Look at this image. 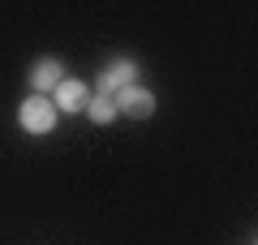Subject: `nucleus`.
<instances>
[{
    "instance_id": "nucleus-1",
    "label": "nucleus",
    "mask_w": 258,
    "mask_h": 245,
    "mask_svg": "<svg viewBox=\"0 0 258 245\" xmlns=\"http://www.w3.org/2000/svg\"><path fill=\"white\" fill-rule=\"evenodd\" d=\"M18 120H22V129L35 134V138H39V134H52V129H56V108H52L47 95H30V99H22Z\"/></svg>"
},
{
    "instance_id": "nucleus-2",
    "label": "nucleus",
    "mask_w": 258,
    "mask_h": 245,
    "mask_svg": "<svg viewBox=\"0 0 258 245\" xmlns=\"http://www.w3.org/2000/svg\"><path fill=\"white\" fill-rule=\"evenodd\" d=\"M138 82V60H129V56H120V60H112L108 69L99 73V82H95V91L99 95H116V91H125V86H134Z\"/></svg>"
},
{
    "instance_id": "nucleus-3",
    "label": "nucleus",
    "mask_w": 258,
    "mask_h": 245,
    "mask_svg": "<svg viewBox=\"0 0 258 245\" xmlns=\"http://www.w3.org/2000/svg\"><path fill=\"white\" fill-rule=\"evenodd\" d=\"M116 112H125V116H134V120H147L151 112H155V95L142 86V82H134V86H125V91H116Z\"/></svg>"
},
{
    "instance_id": "nucleus-4",
    "label": "nucleus",
    "mask_w": 258,
    "mask_h": 245,
    "mask_svg": "<svg viewBox=\"0 0 258 245\" xmlns=\"http://www.w3.org/2000/svg\"><path fill=\"white\" fill-rule=\"evenodd\" d=\"M52 95H56L52 99L56 112H86V103H91V86H86L82 78H64Z\"/></svg>"
},
{
    "instance_id": "nucleus-5",
    "label": "nucleus",
    "mask_w": 258,
    "mask_h": 245,
    "mask_svg": "<svg viewBox=\"0 0 258 245\" xmlns=\"http://www.w3.org/2000/svg\"><path fill=\"white\" fill-rule=\"evenodd\" d=\"M60 82H64V69H60L56 56H43V60L30 69V86H35V95H52Z\"/></svg>"
},
{
    "instance_id": "nucleus-6",
    "label": "nucleus",
    "mask_w": 258,
    "mask_h": 245,
    "mask_svg": "<svg viewBox=\"0 0 258 245\" xmlns=\"http://www.w3.org/2000/svg\"><path fill=\"white\" fill-rule=\"evenodd\" d=\"M86 116H91L95 125H112V120H116V103H112L108 95H91V103H86Z\"/></svg>"
}]
</instances>
